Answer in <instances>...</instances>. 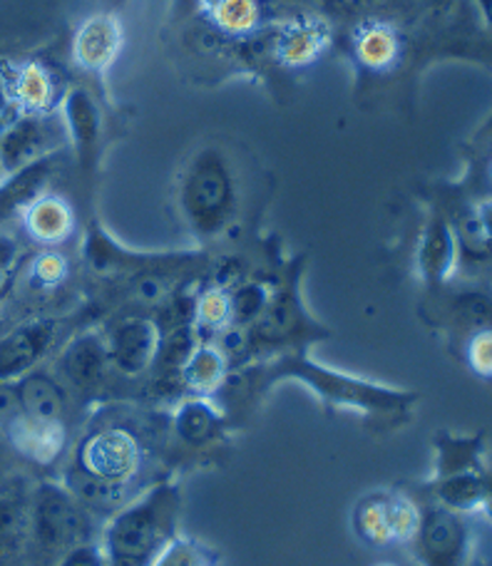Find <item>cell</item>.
Wrapping results in <instances>:
<instances>
[{
	"label": "cell",
	"instance_id": "cell-22",
	"mask_svg": "<svg viewBox=\"0 0 492 566\" xmlns=\"http://www.w3.org/2000/svg\"><path fill=\"white\" fill-rule=\"evenodd\" d=\"M456 229L443 217H433L423 229L418 247V271L428 283H446L458 266Z\"/></svg>",
	"mask_w": 492,
	"mask_h": 566
},
{
	"label": "cell",
	"instance_id": "cell-12",
	"mask_svg": "<svg viewBox=\"0 0 492 566\" xmlns=\"http://www.w3.org/2000/svg\"><path fill=\"white\" fill-rule=\"evenodd\" d=\"M109 366L125 378H139L153 370L159 348V328L153 318L125 316L103 331Z\"/></svg>",
	"mask_w": 492,
	"mask_h": 566
},
{
	"label": "cell",
	"instance_id": "cell-15",
	"mask_svg": "<svg viewBox=\"0 0 492 566\" xmlns=\"http://www.w3.org/2000/svg\"><path fill=\"white\" fill-rule=\"evenodd\" d=\"M6 77L18 113H57L67 90L55 70L40 60L6 65Z\"/></svg>",
	"mask_w": 492,
	"mask_h": 566
},
{
	"label": "cell",
	"instance_id": "cell-28",
	"mask_svg": "<svg viewBox=\"0 0 492 566\" xmlns=\"http://www.w3.org/2000/svg\"><path fill=\"white\" fill-rule=\"evenodd\" d=\"M438 460H436V480L450 478L460 472H480V454L483 442L480 438H463V434H440L438 438Z\"/></svg>",
	"mask_w": 492,
	"mask_h": 566
},
{
	"label": "cell",
	"instance_id": "cell-2",
	"mask_svg": "<svg viewBox=\"0 0 492 566\" xmlns=\"http://www.w3.org/2000/svg\"><path fill=\"white\" fill-rule=\"evenodd\" d=\"M135 424L105 420L95 422L70 452L63 484L90 514H115L135 500L137 484L147 468V442Z\"/></svg>",
	"mask_w": 492,
	"mask_h": 566
},
{
	"label": "cell",
	"instance_id": "cell-30",
	"mask_svg": "<svg viewBox=\"0 0 492 566\" xmlns=\"http://www.w3.org/2000/svg\"><path fill=\"white\" fill-rule=\"evenodd\" d=\"M271 296V283L257 279H242L229 286V303H232V326L249 331L264 313Z\"/></svg>",
	"mask_w": 492,
	"mask_h": 566
},
{
	"label": "cell",
	"instance_id": "cell-18",
	"mask_svg": "<svg viewBox=\"0 0 492 566\" xmlns=\"http://www.w3.org/2000/svg\"><path fill=\"white\" fill-rule=\"evenodd\" d=\"M6 440L28 462L48 468L65 454L67 430L65 422H45L20 412V416L3 430Z\"/></svg>",
	"mask_w": 492,
	"mask_h": 566
},
{
	"label": "cell",
	"instance_id": "cell-26",
	"mask_svg": "<svg viewBox=\"0 0 492 566\" xmlns=\"http://www.w3.org/2000/svg\"><path fill=\"white\" fill-rule=\"evenodd\" d=\"M264 8L261 0H214L207 15L224 35L249 38L264 25Z\"/></svg>",
	"mask_w": 492,
	"mask_h": 566
},
{
	"label": "cell",
	"instance_id": "cell-38",
	"mask_svg": "<svg viewBox=\"0 0 492 566\" xmlns=\"http://www.w3.org/2000/svg\"><path fill=\"white\" fill-rule=\"evenodd\" d=\"M331 8H336L338 13L348 15H368L376 13L380 8H388L394 0H326Z\"/></svg>",
	"mask_w": 492,
	"mask_h": 566
},
{
	"label": "cell",
	"instance_id": "cell-34",
	"mask_svg": "<svg viewBox=\"0 0 492 566\" xmlns=\"http://www.w3.org/2000/svg\"><path fill=\"white\" fill-rule=\"evenodd\" d=\"M23 261H25V251H23V244H20V239L13 234V231L0 227V306H3L10 289H13Z\"/></svg>",
	"mask_w": 492,
	"mask_h": 566
},
{
	"label": "cell",
	"instance_id": "cell-25",
	"mask_svg": "<svg viewBox=\"0 0 492 566\" xmlns=\"http://www.w3.org/2000/svg\"><path fill=\"white\" fill-rule=\"evenodd\" d=\"M433 497L456 514L483 510L488 500V478L483 472H460L450 478H440L433 484Z\"/></svg>",
	"mask_w": 492,
	"mask_h": 566
},
{
	"label": "cell",
	"instance_id": "cell-44",
	"mask_svg": "<svg viewBox=\"0 0 492 566\" xmlns=\"http://www.w3.org/2000/svg\"><path fill=\"white\" fill-rule=\"evenodd\" d=\"M261 3H264V6H269V3H279V0H261Z\"/></svg>",
	"mask_w": 492,
	"mask_h": 566
},
{
	"label": "cell",
	"instance_id": "cell-1",
	"mask_svg": "<svg viewBox=\"0 0 492 566\" xmlns=\"http://www.w3.org/2000/svg\"><path fill=\"white\" fill-rule=\"evenodd\" d=\"M281 380L301 382L311 396H316L331 410L360 412V416H404L418 400L416 392L410 390L321 366L306 350H284L257 363H247V366L232 370L224 388H242L249 396H261L279 386Z\"/></svg>",
	"mask_w": 492,
	"mask_h": 566
},
{
	"label": "cell",
	"instance_id": "cell-39",
	"mask_svg": "<svg viewBox=\"0 0 492 566\" xmlns=\"http://www.w3.org/2000/svg\"><path fill=\"white\" fill-rule=\"evenodd\" d=\"M18 115V107L13 103V95H10L8 77H6V65H0V133L13 123Z\"/></svg>",
	"mask_w": 492,
	"mask_h": 566
},
{
	"label": "cell",
	"instance_id": "cell-41",
	"mask_svg": "<svg viewBox=\"0 0 492 566\" xmlns=\"http://www.w3.org/2000/svg\"><path fill=\"white\" fill-rule=\"evenodd\" d=\"M483 512L492 520V480H488V500L483 504Z\"/></svg>",
	"mask_w": 492,
	"mask_h": 566
},
{
	"label": "cell",
	"instance_id": "cell-33",
	"mask_svg": "<svg viewBox=\"0 0 492 566\" xmlns=\"http://www.w3.org/2000/svg\"><path fill=\"white\" fill-rule=\"evenodd\" d=\"M214 564H217L214 554L209 552L202 542H197L195 537H185V534H177L155 562V566H214Z\"/></svg>",
	"mask_w": 492,
	"mask_h": 566
},
{
	"label": "cell",
	"instance_id": "cell-42",
	"mask_svg": "<svg viewBox=\"0 0 492 566\" xmlns=\"http://www.w3.org/2000/svg\"><path fill=\"white\" fill-rule=\"evenodd\" d=\"M478 3L483 6V13H485L488 23H490V28H492V0H478Z\"/></svg>",
	"mask_w": 492,
	"mask_h": 566
},
{
	"label": "cell",
	"instance_id": "cell-20",
	"mask_svg": "<svg viewBox=\"0 0 492 566\" xmlns=\"http://www.w3.org/2000/svg\"><path fill=\"white\" fill-rule=\"evenodd\" d=\"M350 48H354L358 65L376 75L390 73L400 63V57H404L400 33L394 25L384 23V20H366V23H360L354 40H350Z\"/></svg>",
	"mask_w": 492,
	"mask_h": 566
},
{
	"label": "cell",
	"instance_id": "cell-6",
	"mask_svg": "<svg viewBox=\"0 0 492 566\" xmlns=\"http://www.w3.org/2000/svg\"><path fill=\"white\" fill-rule=\"evenodd\" d=\"M28 537L38 549L63 554L93 537V514L80 504L63 482H38L30 490Z\"/></svg>",
	"mask_w": 492,
	"mask_h": 566
},
{
	"label": "cell",
	"instance_id": "cell-7",
	"mask_svg": "<svg viewBox=\"0 0 492 566\" xmlns=\"http://www.w3.org/2000/svg\"><path fill=\"white\" fill-rule=\"evenodd\" d=\"M83 254L90 271L100 276H117V279H133L139 274H192V271L202 269L205 256L202 254H143V251H133L119 244L107 231L93 221L85 234Z\"/></svg>",
	"mask_w": 492,
	"mask_h": 566
},
{
	"label": "cell",
	"instance_id": "cell-21",
	"mask_svg": "<svg viewBox=\"0 0 492 566\" xmlns=\"http://www.w3.org/2000/svg\"><path fill=\"white\" fill-rule=\"evenodd\" d=\"M229 376H232V363L224 350L214 340H199L179 370V382L189 396L214 398L219 390H224Z\"/></svg>",
	"mask_w": 492,
	"mask_h": 566
},
{
	"label": "cell",
	"instance_id": "cell-45",
	"mask_svg": "<svg viewBox=\"0 0 492 566\" xmlns=\"http://www.w3.org/2000/svg\"><path fill=\"white\" fill-rule=\"evenodd\" d=\"M490 179H492V165H490Z\"/></svg>",
	"mask_w": 492,
	"mask_h": 566
},
{
	"label": "cell",
	"instance_id": "cell-11",
	"mask_svg": "<svg viewBox=\"0 0 492 566\" xmlns=\"http://www.w3.org/2000/svg\"><path fill=\"white\" fill-rule=\"evenodd\" d=\"M113 373L103 331L73 333L57 350V380L77 396L103 390Z\"/></svg>",
	"mask_w": 492,
	"mask_h": 566
},
{
	"label": "cell",
	"instance_id": "cell-40",
	"mask_svg": "<svg viewBox=\"0 0 492 566\" xmlns=\"http://www.w3.org/2000/svg\"><path fill=\"white\" fill-rule=\"evenodd\" d=\"M475 217H478V221H480V227H483V231H485V237H488V241H490V247H492V199H485V201H480V205L475 207Z\"/></svg>",
	"mask_w": 492,
	"mask_h": 566
},
{
	"label": "cell",
	"instance_id": "cell-23",
	"mask_svg": "<svg viewBox=\"0 0 492 566\" xmlns=\"http://www.w3.org/2000/svg\"><path fill=\"white\" fill-rule=\"evenodd\" d=\"M15 386H18L20 406H23L25 416L35 420H45V422H65L67 392L63 382H60L53 373L45 368H38L20 380H15Z\"/></svg>",
	"mask_w": 492,
	"mask_h": 566
},
{
	"label": "cell",
	"instance_id": "cell-37",
	"mask_svg": "<svg viewBox=\"0 0 492 566\" xmlns=\"http://www.w3.org/2000/svg\"><path fill=\"white\" fill-rule=\"evenodd\" d=\"M20 412H23V406H20L18 386L10 380H0V432H3Z\"/></svg>",
	"mask_w": 492,
	"mask_h": 566
},
{
	"label": "cell",
	"instance_id": "cell-5",
	"mask_svg": "<svg viewBox=\"0 0 492 566\" xmlns=\"http://www.w3.org/2000/svg\"><path fill=\"white\" fill-rule=\"evenodd\" d=\"M304 259H291L271 283L264 313L247 331V358H269L284 350H306L311 343L326 340L331 331L306 311L301 298Z\"/></svg>",
	"mask_w": 492,
	"mask_h": 566
},
{
	"label": "cell",
	"instance_id": "cell-43",
	"mask_svg": "<svg viewBox=\"0 0 492 566\" xmlns=\"http://www.w3.org/2000/svg\"><path fill=\"white\" fill-rule=\"evenodd\" d=\"M374 566H396V564H390V562H380V564H374Z\"/></svg>",
	"mask_w": 492,
	"mask_h": 566
},
{
	"label": "cell",
	"instance_id": "cell-32",
	"mask_svg": "<svg viewBox=\"0 0 492 566\" xmlns=\"http://www.w3.org/2000/svg\"><path fill=\"white\" fill-rule=\"evenodd\" d=\"M67 276H70V261L65 259L63 251L57 249H43L28 264L30 286H35L38 291H55L57 286H63Z\"/></svg>",
	"mask_w": 492,
	"mask_h": 566
},
{
	"label": "cell",
	"instance_id": "cell-35",
	"mask_svg": "<svg viewBox=\"0 0 492 566\" xmlns=\"http://www.w3.org/2000/svg\"><path fill=\"white\" fill-rule=\"evenodd\" d=\"M470 370L480 378H492V328H478L465 346Z\"/></svg>",
	"mask_w": 492,
	"mask_h": 566
},
{
	"label": "cell",
	"instance_id": "cell-47",
	"mask_svg": "<svg viewBox=\"0 0 492 566\" xmlns=\"http://www.w3.org/2000/svg\"><path fill=\"white\" fill-rule=\"evenodd\" d=\"M0 227H3V224H0Z\"/></svg>",
	"mask_w": 492,
	"mask_h": 566
},
{
	"label": "cell",
	"instance_id": "cell-27",
	"mask_svg": "<svg viewBox=\"0 0 492 566\" xmlns=\"http://www.w3.org/2000/svg\"><path fill=\"white\" fill-rule=\"evenodd\" d=\"M350 527H354L356 537L368 544V547H388L394 544L388 524V504L386 492H370L366 497L356 502L354 512H350Z\"/></svg>",
	"mask_w": 492,
	"mask_h": 566
},
{
	"label": "cell",
	"instance_id": "cell-9",
	"mask_svg": "<svg viewBox=\"0 0 492 566\" xmlns=\"http://www.w3.org/2000/svg\"><path fill=\"white\" fill-rule=\"evenodd\" d=\"M70 336L73 333L65 316H38L18 323L0 336V380L15 382L43 368V363L63 348Z\"/></svg>",
	"mask_w": 492,
	"mask_h": 566
},
{
	"label": "cell",
	"instance_id": "cell-36",
	"mask_svg": "<svg viewBox=\"0 0 492 566\" xmlns=\"http://www.w3.org/2000/svg\"><path fill=\"white\" fill-rule=\"evenodd\" d=\"M55 566H107L103 544H100V539L80 542L75 547L60 554Z\"/></svg>",
	"mask_w": 492,
	"mask_h": 566
},
{
	"label": "cell",
	"instance_id": "cell-8",
	"mask_svg": "<svg viewBox=\"0 0 492 566\" xmlns=\"http://www.w3.org/2000/svg\"><path fill=\"white\" fill-rule=\"evenodd\" d=\"M70 145L60 113H18L0 133V179L55 157Z\"/></svg>",
	"mask_w": 492,
	"mask_h": 566
},
{
	"label": "cell",
	"instance_id": "cell-16",
	"mask_svg": "<svg viewBox=\"0 0 492 566\" xmlns=\"http://www.w3.org/2000/svg\"><path fill=\"white\" fill-rule=\"evenodd\" d=\"M23 234L43 249H60L75 237L77 217L70 201L57 195H40L20 211Z\"/></svg>",
	"mask_w": 492,
	"mask_h": 566
},
{
	"label": "cell",
	"instance_id": "cell-31",
	"mask_svg": "<svg viewBox=\"0 0 492 566\" xmlns=\"http://www.w3.org/2000/svg\"><path fill=\"white\" fill-rule=\"evenodd\" d=\"M386 504H388V524H390V537L394 544H410L416 539L423 522V512L418 504L404 492L386 490Z\"/></svg>",
	"mask_w": 492,
	"mask_h": 566
},
{
	"label": "cell",
	"instance_id": "cell-46",
	"mask_svg": "<svg viewBox=\"0 0 492 566\" xmlns=\"http://www.w3.org/2000/svg\"><path fill=\"white\" fill-rule=\"evenodd\" d=\"M214 566H219V564H214Z\"/></svg>",
	"mask_w": 492,
	"mask_h": 566
},
{
	"label": "cell",
	"instance_id": "cell-14",
	"mask_svg": "<svg viewBox=\"0 0 492 566\" xmlns=\"http://www.w3.org/2000/svg\"><path fill=\"white\" fill-rule=\"evenodd\" d=\"M125 45V30L113 13L90 15L73 35V60L90 75H105L117 63Z\"/></svg>",
	"mask_w": 492,
	"mask_h": 566
},
{
	"label": "cell",
	"instance_id": "cell-10",
	"mask_svg": "<svg viewBox=\"0 0 492 566\" xmlns=\"http://www.w3.org/2000/svg\"><path fill=\"white\" fill-rule=\"evenodd\" d=\"M60 117L65 123V133L75 159L83 171H93L100 161L105 139V113L97 103L93 90L85 85H70L60 103Z\"/></svg>",
	"mask_w": 492,
	"mask_h": 566
},
{
	"label": "cell",
	"instance_id": "cell-17",
	"mask_svg": "<svg viewBox=\"0 0 492 566\" xmlns=\"http://www.w3.org/2000/svg\"><path fill=\"white\" fill-rule=\"evenodd\" d=\"M328 28L324 20L299 15L279 25L269 40V55L284 67H304L321 57L328 45Z\"/></svg>",
	"mask_w": 492,
	"mask_h": 566
},
{
	"label": "cell",
	"instance_id": "cell-19",
	"mask_svg": "<svg viewBox=\"0 0 492 566\" xmlns=\"http://www.w3.org/2000/svg\"><path fill=\"white\" fill-rule=\"evenodd\" d=\"M169 424L177 440L187 448H209L224 434V412L219 410L214 398L187 396L175 406Z\"/></svg>",
	"mask_w": 492,
	"mask_h": 566
},
{
	"label": "cell",
	"instance_id": "cell-3",
	"mask_svg": "<svg viewBox=\"0 0 492 566\" xmlns=\"http://www.w3.org/2000/svg\"><path fill=\"white\" fill-rule=\"evenodd\" d=\"M177 207L187 229L202 241L222 239L242 207V187L232 157L217 142L199 145L177 177Z\"/></svg>",
	"mask_w": 492,
	"mask_h": 566
},
{
	"label": "cell",
	"instance_id": "cell-13",
	"mask_svg": "<svg viewBox=\"0 0 492 566\" xmlns=\"http://www.w3.org/2000/svg\"><path fill=\"white\" fill-rule=\"evenodd\" d=\"M410 544L426 566H463L468 549L465 524L460 522V514L438 504L436 510L423 514L420 530Z\"/></svg>",
	"mask_w": 492,
	"mask_h": 566
},
{
	"label": "cell",
	"instance_id": "cell-24",
	"mask_svg": "<svg viewBox=\"0 0 492 566\" xmlns=\"http://www.w3.org/2000/svg\"><path fill=\"white\" fill-rule=\"evenodd\" d=\"M30 488L23 478L0 482V557L28 539Z\"/></svg>",
	"mask_w": 492,
	"mask_h": 566
},
{
	"label": "cell",
	"instance_id": "cell-29",
	"mask_svg": "<svg viewBox=\"0 0 492 566\" xmlns=\"http://www.w3.org/2000/svg\"><path fill=\"white\" fill-rule=\"evenodd\" d=\"M232 326V303L229 289L209 286L195 296V328L202 340H214L219 333Z\"/></svg>",
	"mask_w": 492,
	"mask_h": 566
},
{
	"label": "cell",
	"instance_id": "cell-4",
	"mask_svg": "<svg viewBox=\"0 0 492 566\" xmlns=\"http://www.w3.org/2000/svg\"><path fill=\"white\" fill-rule=\"evenodd\" d=\"M182 492L175 480H159L109 514L103 527L107 566H155L179 534Z\"/></svg>",
	"mask_w": 492,
	"mask_h": 566
}]
</instances>
